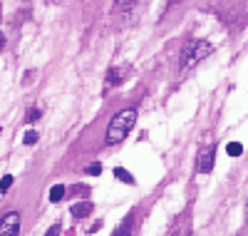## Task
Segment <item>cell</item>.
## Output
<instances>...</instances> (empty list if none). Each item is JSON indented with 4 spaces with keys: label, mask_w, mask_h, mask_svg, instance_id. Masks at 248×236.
Segmentation results:
<instances>
[{
    "label": "cell",
    "mask_w": 248,
    "mask_h": 236,
    "mask_svg": "<svg viewBox=\"0 0 248 236\" xmlns=\"http://www.w3.org/2000/svg\"><path fill=\"white\" fill-rule=\"evenodd\" d=\"M62 197H65V184H55V186L50 189V202H52V204H57Z\"/></svg>",
    "instance_id": "obj_8"
},
{
    "label": "cell",
    "mask_w": 248,
    "mask_h": 236,
    "mask_svg": "<svg viewBox=\"0 0 248 236\" xmlns=\"http://www.w3.org/2000/svg\"><path fill=\"white\" fill-rule=\"evenodd\" d=\"M3 48H5V35L0 33V50H3Z\"/></svg>",
    "instance_id": "obj_17"
},
{
    "label": "cell",
    "mask_w": 248,
    "mask_h": 236,
    "mask_svg": "<svg viewBox=\"0 0 248 236\" xmlns=\"http://www.w3.org/2000/svg\"><path fill=\"white\" fill-rule=\"evenodd\" d=\"M10 186H13V177H10V174H5L3 179H0V191H3V194H5V191H8Z\"/></svg>",
    "instance_id": "obj_12"
},
{
    "label": "cell",
    "mask_w": 248,
    "mask_h": 236,
    "mask_svg": "<svg viewBox=\"0 0 248 236\" xmlns=\"http://www.w3.org/2000/svg\"><path fill=\"white\" fill-rule=\"evenodd\" d=\"M37 139H40V135H37L35 130H30V132H25V137H23V142H25L28 147H32V144H37Z\"/></svg>",
    "instance_id": "obj_11"
},
{
    "label": "cell",
    "mask_w": 248,
    "mask_h": 236,
    "mask_svg": "<svg viewBox=\"0 0 248 236\" xmlns=\"http://www.w3.org/2000/svg\"><path fill=\"white\" fill-rule=\"evenodd\" d=\"M72 217L75 219H85V217H90L92 214V204L90 202H77V204H72Z\"/></svg>",
    "instance_id": "obj_5"
},
{
    "label": "cell",
    "mask_w": 248,
    "mask_h": 236,
    "mask_svg": "<svg viewBox=\"0 0 248 236\" xmlns=\"http://www.w3.org/2000/svg\"><path fill=\"white\" fill-rule=\"evenodd\" d=\"M243 152V144H238V142H231L229 147H226V154H229V157H238Z\"/></svg>",
    "instance_id": "obj_9"
},
{
    "label": "cell",
    "mask_w": 248,
    "mask_h": 236,
    "mask_svg": "<svg viewBox=\"0 0 248 236\" xmlns=\"http://www.w3.org/2000/svg\"><path fill=\"white\" fill-rule=\"evenodd\" d=\"M214 157H216L214 147H209V149H206V154H201V159H199V171H201V174H209V171L214 169Z\"/></svg>",
    "instance_id": "obj_4"
},
{
    "label": "cell",
    "mask_w": 248,
    "mask_h": 236,
    "mask_svg": "<svg viewBox=\"0 0 248 236\" xmlns=\"http://www.w3.org/2000/svg\"><path fill=\"white\" fill-rule=\"evenodd\" d=\"M134 122H137V110L134 107H127L112 117L109 127H107V144H119L127 139V135L134 130Z\"/></svg>",
    "instance_id": "obj_1"
},
{
    "label": "cell",
    "mask_w": 248,
    "mask_h": 236,
    "mask_svg": "<svg viewBox=\"0 0 248 236\" xmlns=\"http://www.w3.org/2000/svg\"><path fill=\"white\" fill-rule=\"evenodd\" d=\"M132 221H134V219H132V217H127V219H124V224H119V226H117V231H114L112 236H132V226H134Z\"/></svg>",
    "instance_id": "obj_6"
},
{
    "label": "cell",
    "mask_w": 248,
    "mask_h": 236,
    "mask_svg": "<svg viewBox=\"0 0 248 236\" xmlns=\"http://www.w3.org/2000/svg\"><path fill=\"white\" fill-rule=\"evenodd\" d=\"M20 234V214L10 211L5 217H0V236H17Z\"/></svg>",
    "instance_id": "obj_3"
},
{
    "label": "cell",
    "mask_w": 248,
    "mask_h": 236,
    "mask_svg": "<svg viewBox=\"0 0 248 236\" xmlns=\"http://www.w3.org/2000/svg\"><path fill=\"white\" fill-rule=\"evenodd\" d=\"M28 119H30V122H35V119H40V110H32V112H30V117H28Z\"/></svg>",
    "instance_id": "obj_16"
},
{
    "label": "cell",
    "mask_w": 248,
    "mask_h": 236,
    "mask_svg": "<svg viewBox=\"0 0 248 236\" xmlns=\"http://www.w3.org/2000/svg\"><path fill=\"white\" fill-rule=\"evenodd\" d=\"M114 177H117L119 182H124V184H129V186H134V184H137V182H134V177L129 174L127 169H122V167H117V169H114Z\"/></svg>",
    "instance_id": "obj_7"
},
{
    "label": "cell",
    "mask_w": 248,
    "mask_h": 236,
    "mask_svg": "<svg viewBox=\"0 0 248 236\" xmlns=\"http://www.w3.org/2000/svg\"><path fill=\"white\" fill-rule=\"evenodd\" d=\"M45 236H60V224H52L50 229H47V234Z\"/></svg>",
    "instance_id": "obj_13"
},
{
    "label": "cell",
    "mask_w": 248,
    "mask_h": 236,
    "mask_svg": "<svg viewBox=\"0 0 248 236\" xmlns=\"http://www.w3.org/2000/svg\"><path fill=\"white\" fill-rule=\"evenodd\" d=\"M47 3H50V5H60V3H62V0H47Z\"/></svg>",
    "instance_id": "obj_18"
},
{
    "label": "cell",
    "mask_w": 248,
    "mask_h": 236,
    "mask_svg": "<svg viewBox=\"0 0 248 236\" xmlns=\"http://www.w3.org/2000/svg\"><path fill=\"white\" fill-rule=\"evenodd\" d=\"M99 171H102V167H99V164H92V167L87 169V174H92V177H97V174H99Z\"/></svg>",
    "instance_id": "obj_15"
},
{
    "label": "cell",
    "mask_w": 248,
    "mask_h": 236,
    "mask_svg": "<svg viewBox=\"0 0 248 236\" xmlns=\"http://www.w3.org/2000/svg\"><path fill=\"white\" fill-rule=\"evenodd\" d=\"M214 52V45L206 40H191L186 42V48L181 50V70H191L196 67L203 57H209Z\"/></svg>",
    "instance_id": "obj_2"
},
{
    "label": "cell",
    "mask_w": 248,
    "mask_h": 236,
    "mask_svg": "<svg viewBox=\"0 0 248 236\" xmlns=\"http://www.w3.org/2000/svg\"><path fill=\"white\" fill-rule=\"evenodd\" d=\"M119 77H122V72H119L117 67H112V70H109V75H107V82H109V87H114V84H119Z\"/></svg>",
    "instance_id": "obj_10"
},
{
    "label": "cell",
    "mask_w": 248,
    "mask_h": 236,
    "mask_svg": "<svg viewBox=\"0 0 248 236\" xmlns=\"http://www.w3.org/2000/svg\"><path fill=\"white\" fill-rule=\"evenodd\" d=\"M114 3L119 5V8H129V5H134L137 0H114Z\"/></svg>",
    "instance_id": "obj_14"
}]
</instances>
